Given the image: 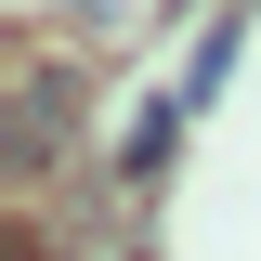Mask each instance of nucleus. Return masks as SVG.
I'll use <instances>...</instances> for the list:
<instances>
[{
  "mask_svg": "<svg viewBox=\"0 0 261 261\" xmlns=\"http://www.w3.org/2000/svg\"><path fill=\"white\" fill-rule=\"evenodd\" d=\"M170 144H183V105H144V118H130V144H118V183H157Z\"/></svg>",
  "mask_w": 261,
  "mask_h": 261,
  "instance_id": "f257e3e1",
  "label": "nucleus"
}]
</instances>
